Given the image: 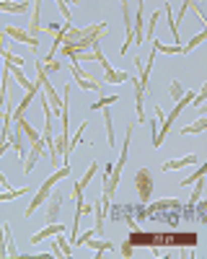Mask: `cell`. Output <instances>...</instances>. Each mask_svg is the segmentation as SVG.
<instances>
[{"label": "cell", "instance_id": "cell-22", "mask_svg": "<svg viewBox=\"0 0 207 259\" xmlns=\"http://www.w3.org/2000/svg\"><path fill=\"white\" fill-rule=\"evenodd\" d=\"M3 231H6V249H8V256H21V251L16 249V241H13V233H11V226L3 223Z\"/></svg>", "mask_w": 207, "mask_h": 259}, {"label": "cell", "instance_id": "cell-8", "mask_svg": "<svg viewBox=\"0 0 207 259\" xmlns=\"http://www.w3.org/2000/svg\"><path fill=\"white\" fill-rule=\"evenodd\" d=\"M96 171H98V163L93 161L91 166H88V171H86V174H83L78 182H75V187H73V197L78 200V197H83V192H86V187L91 184V179L96 177Z\"/></svg>", "mask_w": 207, "mask_h": 259}, {"label": "cell", "instance_id": "cell-14", "mask_svg": "<svg viewBox=\"0 0 207 259\" xmlns=\"http://www.w3.org/2000/svg\"><path fill=\"white\" fill-rule=\"evenodd\" d=\"M204 130H207V117H204V114H199L192 124L181 127L179 133H181V135H199V133H204Z\"/></svg>", "mask_w": 207, "mask_h": 259}, {"label": "cell", "instance_id": "cell-9", "mask_svg": "<svg viewBox=\"0 0 207 259\" xmlns=\"http://www.w3.org/2000/svg\"><path fill=\"white\" fill-rule=\"evenodd\" d=\"M26 31L31 36H39L44 31V26H41V0H31V24H29Z\"/></svg>", "mask_w": 207, "mask_h": 259}, {"label": "cell", "instance_id": "cell-20", "mask_svg": "<svg viewBox=\"0 0 207 259\" xmlns=\"http://www.w3.org/2000/svg\"><path fill=\"white\" fill-rule=\"evenodd\" d=\"M29 189L26 187H16V189H0V202H11L16 197H24Z\"/></svg>", "mask_w": 207, "mask_h": 259}, {"label": "cell", "instance_id": "cell-24", "mask_svg": "<svg viewBox=\"0 0 207 259\" xmlns=\"http://www.w3.org/2000/svg\"><path fill=\"white\" fill-rule=\"evenodd\" d=\"M204 39H207V31L202 29V31H199L197 36H192V39H189V41H186V45H184V55H189L192 50H197V47L202 45V41H204Z\"/></svg>", "mask_w": 207, "mask_h": 259}, {"label": "cell", "instance_id": "cell-28", "mask_svg": "<svg viewBox=\"0 0 207 259\" xmlns=\"http://www.w3.org/2000/svg\"><path fill=\"white\" fill-rule=\"evenodd\" d=\"M0 57H3L6 62H11V65H21V68H24V57H18V55H13V52H8V50H0Z\"/></svg>", "mask_w": 207, "mask_h": 259}, {"label": "cell", "instance_id": "cell-30", "mask_svg": "<svg viewBox=\"0 0 207 259\" xmlns=\"http://www.w3.org/2000/svg\"><path fill=\"white\" fill-rule=\"evenodd\" d=\"M194 207H197V221H199V223H204V221H207V212H204L207 202H197Z\"/></svg>", "mask_w": 207, "mask_h": 259}, {"label": "cell", "instance_id": "cell-4", "mask_svg": "<svg viewBox=\"0 0 207 259\" xmlns=\"http://www.w3.org/2000/svg\"><path fill=\"white\" fill-rule=\"evenodd\" d=\"M70 70H73V75H75V83L80 85L83 91H101V83H96L91 75H86L80 68H78V62H73L70 60Z\"/></svg>", "mask_w": 207, "mask_h": 259}, {"label": "cell", "instance_id": "cell-23", "mask_svg": "<svg viewBox=\"0 0 207 259\" xmlns=\"http://www.w3.org/2000/svg\"><path fill=\"white\" fill-rule=\"evenodd\" d=\"M166 21H169V29H171L174 41H176V45H181V39H179V24L174 21V13H171V6L169 3H166Z\"/></svg>", "mask_w": 207, "mask_h": 259}, {"label": "cell", "instance_id": "cell-15", "mask_svg": "<svg viewBox=\"0 0 207 259\" xmlns=\"http://www.w3.org/2000/svg\"><path fill=\"white\" fill-rule=\"evenodd\" d=\"M104 127H107V140H109V148L117 145V135H114V119H112V112H109V106H104Z\"/></svg>", "mask_w": 207, "mask_h": 259}, {"label": "cell", "instance_id": "cell-32", "mask_svg": "<svg viewBox=\"0 0 207 259\" xmlns=\"http://www.w3.org/2000/svg\"><path fill=\"white\" fill-rule=\"evenodd\" d=\"M60 26H62V24H47V26H44V31H49V34H57V31H60Z\"/></svg>", "mask_w": 207, "mask_h": 259}, {"label": "cell", "instance_id": "cell-17", "mask_svg": "<svg viewBox=\"0 0 207 259\" xmlns=\"http://www.w3.org/2000/svg\"><path fill=\"white\" fill-rule=\"evenodd\" d=\"M41 91H44V94H47V99H49V104L55 106V112L60 114V112H62V99L57 96V91L52 89V83H49V80H47L44 85H41Z\"/></svg>", "mask_w": 207, "mask_h": 259}, {"label": "cell", "instance_id": "cell-2", "mask_svg": "<svg viewBox=\"0 0 207 259\" xmlns=\"http://www.w3.org/2000/svg\"><path fill=\"white\" fill-rule=\"evenodd\" d=\"M3 34H6L8 39H13V41H21V45H29V47H31V52H36V50H39V36H31V34H29V31H24V29L6 26V29H3Z\"/></svg>", "mask_w": 207, "mask_h": 259}, {"label": "cell", "instance_id": "cell-12", "mask_svg": "<svg viewBox=\"0 0 207 259\" xmlns=\"http://www.w3.org/2000/svg\"><path fill=\"white\" fill-rule=\"evenodd\" d=\"M202 192H204V177H199L197 182H194V192H192V197H189V202H186V218H192V207L202 200Z\"/></svg>", "mask_w": 207, "mask_h": 259}, {"label": "cell", "instance_id": "cell-6", "mask_svg": "<svg viewBox=\"0 0 207 259\" xmlns=\"http://www.w3.org/2000/svg\"><path fill=\"white\" fill-rule=\"evenodd\" d=\"M29 148H31V150H29V156H26V166H24V174H31V171H34V166L39 163L41 153H44V140H34V143H31Z\"/></svg>", "mask_w": 207, "mask_h": 259}, {"label": "cell", "instance_id": "cell-21", "mask_svg": "<svg viewBox=\"0 0 207 259\" xmlns=\"http://www.w3.org/2000/svg\"><path fill=\"white\" fill-rule=\"evenodd\" d=\"M86 246H88V249H93V251H96L98 256H101L104 251H109V249H114V244H112V241H98V239H93V236H91V239L86 241Z\"/></svg>", "mask_w": 207, "mask_h": 259}, {"label": "cell", "instance_id": "cell-19", "mask_svg": "<svg viewBox=\"0 0 207 259\" xmlns=\"http://www.w3.org/2000/svg\"><path fill=\"white\" fill-rule=\"evenodd\" d=\"M18 122H21V130H24V138L29 140V145L34 143V140H39V133H36V130L31 127V122L26 119V117H16Z\"/></svg>", "mask_w": 207, "mask_h": 259}, {"label": "cell", "instance_id": "cell-27", "mask_svg": "<svg viewBox=\"0 0 207 259\" xmlns=\"http://www.w3.org/2000/svg\"><path fill=\"white\" fill-rule=\"evenodd\" d=\"M169 96H171L174 101H179V99L184 96V83H179V80H171V85H169Z\"/></svg>", "mask_w": 207, "mask_h": 259}, {"label": "cell", "instance_id": "cell-31", "mask_svg": "<svg viewBox=\"0 0 207 259\" xmlns=\"http://www.w3.org/2000/svg\"><path fill=\"white\" fill-rule=\"evenodd\" d=\"M119 254H122L124 259H130V256L135 254V251H132V244H130V241H124V244H122V249H119Z\"/></svg>", "mask_w": 207, "mask_h": 259}, {"label": "cell", "instance_id": "cell-33", "mask_svg": "<svg viewBox=\"0 0 207 259\" xmlns=\"http://www.w3.org/2000/svg\"><path fill=\"white\" fill-rule=\"evenodd\" d=\"M150 130H153V138H156V135H158V119L150 122Z\"/></svg>", "mask_w": 207, "mask_h": 259}, {"label": "cell", "instance_id": "cell-25", "mask_svg": "<svg viewBox=\"0 0 207 259\" xmlns=\"http://www.w3.org/2000/svg\"><path fill=\"white\" fill-rule=\"evenodd\" d=\"M158 18H161V11H156V13L150 16V21H148V34H145V41H148V45L156 39V26H158Z\"/></svg>", "mask_w": 207, "mask_h": 259}, {"label": "cell", "instance_id": "cell-26", "mask_svg": "<svg viewBox=\"0 0 207 259\" xmlns=\"http://www.w3.org/2000/svg\"><path fill=\"white\" fill-rule=\"evenodd\" d=\"M117 101H119V96H101V99H98L96 104H91V109H93V112H101L104 106H109V104H117Z\"/></svg>", "mask_w": 207, "mask_h": 259}, {"label": "cell", "instance_id": "cell-1", "mask_svg": "<svg viewBox=\"0 0 207 259\" xmlns=\"http://www.w3.org/2000/svg\"><path fill=\"white\" fill-rule=\"evenodd\" d=\"M135 187H137V197L142 205H148L150 200V194H153V171L150 168H137V174H135Z\"/></svg>", "mask_w": 207, "mask_h": 259}, {"label": "cell", "instance_id": "cell-3", "mask_svg": "<svg viewBox=\"0 0 207 259\" xmlns=\"http://www.w3.org/2000/svg\"><path fill=\"white\" fill-rule=\"evenodd\" d=\"M60 215H62V192L52 187L49 192V205H47V223H57L60 221Z\"/></svg>", "mask_w": 207, "mask_h": 259}, {"label": "cell", "instance_id": "cell-29", "mask_svg": "<svg viewBox=\"0 0 207 259\" xmlns=\"http://www.w3.org/2000/svg\"><path fill=\"white\" fill-rule=\"evenodd\" d=\"M204 171H207V166H199V168L194 171V174H192V177H186V179H184V182H181L179 187H192V184H194V182H197L199 177H204Z\"/></svg>", "mask_w": 207, "mask_h": 259}, {"label": "cell", "instance_id": "cell-11", "mask_svg": "<svg viewBox=\"0 0 207 259\" xmlns=\"http://www.w3.org/2000/svg\"><path fill=\"white\" fill-rule=\"evenodd\" d=\"M62 228H65V226H60V223H47V228H41L39 233H34V236H31V244H34V246H36V244H41L44 239H49V236L62 233Z\"/></svg>", "mask_w": 207, "mask_h": 259}, {"label": "cell", "instance_id": "cell-16", "mask_svg": "<svg viewBox=\"0 0 207 259\" xmlns=\"http://www.w3.org/2000/svg\"><path fill=\"white\" fill-rule=\"evenodd\" d=\"M104 73H107V75H104V85H117V83L130 80V75H127V73H119V70H114V68H107Z\"/></svg>", "mask_w": 207, "mask_h": 259}, {"label": "cell", "instance_id": "cell-13", "mask_svg": "<svg viewBox=\"0 0 207 259\" xmlns=\"http://www.w3.org/2000/svg\"><path fill=\"white\" fill-rule=\"evenodd\" d=\"M52 254L55 256H73V244H68L62 239V233L55 236V244H52Z\"/></svg>", "mask_w": 207, "mask_h": 259}, {"label": "cell", "instance_id": "cell-10", "mask_svg": "<svg viewBox=\"0 0 207 259\" xmlns=\"http://www.w3.org/2000/svg\"><path fill=\"white\" fill-rule=\"evenodd\" d=\"M31 8V0H18V3H13V0H0V11L3 13H26Z\"/></svg>", "mask_w": 207, "mask_h": 259}, {"label": "cell", "instance_id": "cell-5", "mask_svg": "<svg viewBox=\"0 0 207 259\" xmlns=\"http://www.w3.org/2000/svg\"><path fill=\"white\" fill-rule=\"evenodd\" d=\"M142 6H145V0H137L135 18H132V34H135V45H145V21H142Z\"/></svg>", "mask_w": 207, "mask_h": 259}, {"label": "cell", "instance_id": "cell-18", "mask_svg": "<svg viewBox=\"0 0 207 259\" xmlns=\"http://www.w3.org/2000/svg\"><path fill=\"white\" fill-rule=\"evenodd\" d=\"M156 52H163V55H184V45H161V41H150Z\"/></svg>", "mask_w": 207, "mask_h": 259}, {"label": "cell", "instance_id": "cell-7", "mask_svg": "<svg viewBox=\"0 0 207 259\" xmlns=\"http://www.w3.org/2000/svg\"><path fill=\"white\" fill-rule=\"evenodd\" d=\"M194 163H199V156L189 153V156H181V158H171V161H163V163H161V168H163V171H179V168L194 166Z\"/></svg>", "mask_w": 207, "mask_h": 259}]
</instances>
